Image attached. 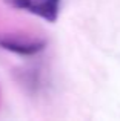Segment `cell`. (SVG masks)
<instances>
[{
  "instance_id": "obj_1",
  "label": "cell",
  "mask_w": 120,
  "mask_h": 121,
  "mask_svg": "<svg viewBox=\"0 0 120 121\" xmlns=\"http://www.w3.org/2000/svg\"><path fill=\"white\" fill-rule=\"evenodd\" d=\"M46 46L45 41H22L15 39H0V48L20 55H34L43 51Z\"/></svg>"
}]
</instances>
